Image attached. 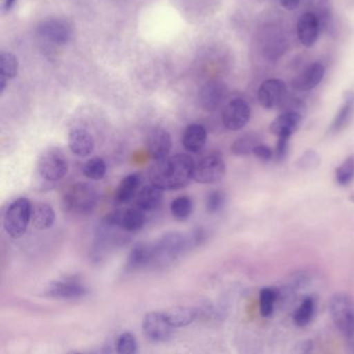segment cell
Returning <instances> with one entry per match:
<instances>
[{
	"label": "cell",
	"mask_w": 354,
	"mask_h": 354,
	"mask_svg": "<svg viewBox=\"0 0 354 354\" xmlns=\"http://www.w3.org/2000/svg\"><path fill=\"white\" fill-rule=\"evenodd\" d=\"M194 159L188 155L167 156L150 167L149 180L162 190L181 189L194 180Z\"/></svg>",
	"instance_id": "1"
},
{
	"label": "cell",
	"mask_w": 354,
	"mask_h": 354,
	"mask_svg": "<svg viewBox=\"0 0 354 354\" xmlns=\"http://www.w3.org/2000/svg\"><path fill=\"white\" fill-rule=\"evenodd\" d=\"M189 248L187 235L180 232L163 234L156 241L152 242V265L165 267L173 264Z\"/></svg>",
	"instance_id": "2"
},
{
	"label": "cell",
	"mask_w": 354,
	"mask_h": 354,
	"mask_svg": "<svg viewBox=\"0 0 354 354\" xmlns=\"http://www.w3.org/2000/svg\"><path fill=\"white\" fill-rule=\"evenodd\" d=\"M99 194L88 183H75L69 186L63 194V209L66 212L88 214L98 204Z\"/></svg>",
	"instance_id": "3"
},
{
	"label": "cell",
	"mask_w": 354,
	"mask_h": 354,
	"mask_svg": "<svg viewBox=\"0 0 354 354\" xmlns=\"http://www.w3.org/2000/svg\"><path fill=\"white\" fill-rule=\"evenodd\" d=\"M32 205L26 198L14 201L7 209L3 217V227L12 238L22 237L32 221Z\"/></svg>",
	"instance_id": "4"
},
{
	"label": "cell",
	"mask_w": 354,
	"mask_h": 354,
	"mask_svg": "<svg viewBox=\"0 0 354 354\" xmlns=\"http://www.w3.org/2000/svg\"><path fill=\"white\" fill-rule=\"evenodd\" d=\"M329 312L335 326L348 339H354V302L345 293H337L329 300Z\"/></svg>",
	"instance_id": "5"
},
{
	"label": "cell",
	"mask_w": 354,
	"mask_h": 354,
	"mask_svg": "<svg viewBox=\"0 0 354 354\" xmlns=\"http://www.w3.org/2000/svg\"><path fill=\"white\" fill-rule=\"evenodd\" d=\"M38 169L41 177L46 181H61L69 171V162L63 151L50 148L41 155Z\"/></svg>",
	"instance_id": "6"
},
{
	"label": "cell",
	"mask_w": 354,
	"mask_h": 354,
	"mask_svg": "<svg viewBox=\"0 0 354 354\" xmlns=\"http://www.w3.org/2000/svg\"><path fill=\"white\" fill-rule=\"evenodd\" d=\"M146 214L138 207L127 209H118L109 213L103 218L102 223L111 227L121 229L125 233H136L145 227Z\"/></svg>",
	"instance_id": "7"
},
{
	"label": "cell",
	"mask_w": 354,
	"mask_h": 354,
	"mask_svg": "<svg viewBox=\"0 0 354 354\" xmlns=\"http://www.w3.org/2000/svg\"><path fill=\"white\" fill-rule=\"evenodd\" d=\"M227 165L217 153L207 155L194 165V180L200 184H214L225 177Z\"/></svg>",
	"instance_id": "8"
},
{
	"label": "cell",
	"mask_w": 354,
	"mask_h": 354,
	"mask_svg": "<svg viewBox=\"0 0 354 354\" xmlns=\"http://www.w3.org/2000/svg\"><path fill=\"white\" fill-rule=\"evenodd\" d=\"M175 327L169 322L165 313L150 312L142 320V330L147 339L155 343L167 342L171 339Z\"/></svg>",
	"instance_id": "9"
},
{
	"label": "cell",
	"mask_w": 354,
	"mask_h": 354,
	"mask_svg": "<svg viewBox=\"0 0 354 354\" xmlns=\"http://www.w3.org/2000/svg\"><path fill=\"white\" fill-rule=\"evenodd\" d=\"M250 107L243 99L236 98L225 104L223 111V124L227 130L237 131L248 125Z\"/></svg>",
	"instance_id": "10"
},
{
	"label": "cell",
	"mask_w": 354,
	"mask_h": 354,
	"mask_svg": "<svg viewBox=\"0 0 354 354\" xmlns=\"http://www.w3.org/2000/svg\"><path fill=\"white\" fill-rule=\"evenodd\" d=\"M287 96V86L279 78L265 80L258 90V101L261 106L272 109L281 106Z\"/></svg>",
	"instance_id": "11"
},
{
	"label": "cell",
	"mask_w": 354,
	"mask_h": 354,
	"mask_svg": "<svg viewBox=\"0 0 354 354\" xmlns=\"http://www.w3.org/2000/svg\"><path fill=\"white\" fill-rule=\"evenodd\" d=\"M88 294V289L77 281H55L49 283L43 292L45 297L53 299L73 300L84 297Z\"/></svg>",
	"instance_id": "12"
},
{
	"label": "cell",
	"mask_w": 354,
	"mask_h": 354,
	"mask_svg": "<svg viewBox=\"0 0 354 354\" xmlns=\"http://www.w3.org/2000/svg\"><path fill=\"white\" fill-rule=\"evenodd\" d=\"M38 32L42 38L53 44L65 45L72 39L71 26L62 19L45 20L39 26Z\"/></svg>",
	"instance_id": "13"
},
{
	"label": "cell",
	"mask_w": 354,
	"mask_h": 354,
	"mask_svg": "<svg viewBox=\"0 0 354 354\" xmlns=\"http://www.w3.org/2000/svg\"><path fill=\"white\" fill-rule=\"evenodd\" d=\"M173 147L171 136L163 128L157 127L151 130L147 136V150L153 160H161L169 156Z\"/></svg>",
	"instance_id": "14"
},
{
	"label": "cell",
	"mask_w": 354,
	"mask_h": 354,
	"mask_svg": "<svg viewBox=\"0 0 354 354\" xmlns=\"http://www.w3.org/2000/svg\"><path fill=\"white\" fill-rule=\"evenodd\" d=\"M320 22L316 14L312 12H306L300 16L297 21V37L299 42L304 46H314L315 43L318 40L319 34H320Z\"/></svg>",
	"instance_id": "15"
},
{
	"label": "cell",
	"mask_w": 354,
	"mask_h": 354,
	"mask_svg": "<svg viewBox=\"0 0 354 354\" xmlns=\"http://www.w3.org/2000/svg\"><path fill=\"white\" fill-rule=\"evenodd\" d=\"M304 115L296 111H281L272 123L269 126L271 133L279 136H289L291 138L301 124Z\"/></svg>",
	"instance_id": "16"
},
{
	"label": "cell",
	"mask_w": 354,
	"mask_h": 354,
	"mask_svg": "<svg viewBox=\"0 0 354 354\" xmlns=\"http://www.w3.org/2000/svg\"><path fill=\"white\" fill-rule=\"evenodd\" d=\"M325 68L321 63H315L306 68L292 82V88L299 92H306L316 88L324 77Z\"/></svg>",
	"instance_id": "17"
},
{
	"label": "cell",
	"mask_w": 354,
	"mask_h": 354,
	"mask_svg": "<svg viewBox=\"0 0 354 354\" xmlns=\"http://www.w3.org/2000/svg\"><path fill=\"white\" fill-rule=\"evenodd\" d=\"M225 97V86L221 82H211L201 88L198 100H200L201 106L205 111H213L221 106Z\"/></svg>",
	"instance_id": "18"
},
{
	"label": "cell",
	"mask_w": 354,
	"mask_h": 354,
	"mask_svg": "<svg viewBox=\"0 0 354 354\" xmlns=\"http://www.w3.org/2000/svg\"><path fill=\"white\" fill-rule=\"evenodd\" d=\"M69 148L76 156H88L94 152V138L84 128H74L69 133Z\"/></svg>",
	"instance_id": "19"
},
{
	"label": "cell",
	"mask_w": 354,
	"mask_h": 354,
	"mask_svg": "<svg viewBox=\"0 0 354 354\" xmlns=\"http://www.w3.org/2000/svg\"><path fill=\"white\" fill-rule=\"evenodd\" d=\"M140 184H142L140 174L133 173L126 176L115 189V196H113L115 204L124 205L131 202L138 196Z\"/></svg>",
	"instance_id": "20"
},
{
	"label": "cell",
	"mask_w": 354,
	"mask_h": 354,
	"mask_svg": "<svg viewBox=\"0 0 354 354\" xmlns=\"http://www.w3.org/2000/svg\"><path fill=\"white\" fill-rule=\"evenodd\" d=\"M207 142V130L200 124H192L184 130L182 145L187 152L200 153Z\"/></svg>",
	"instance_id": "21"
},
{
	"label": "cell",
	"mask_w": 354,
	"mask_h": 354,
	"mask_svg": "<svg viewBox=\"0 0 354 354\" xmlns=\"http://www.w3.org/2000/svg\"><path fill=\"white\" fill-rule=\"evenodd\" d=\"M163 192L157 186L147 185L138 192L136 196V207L142 209L144 212H153L160 208L163 201Z\"/></svg>",
	"instance_id": "22"
},
{
	"label": "cell",
	"mask_w": 354,
	"mask_h": 354,
	"mask_svg": "<svg viewBox=\"0 0 354 354\" xmlns=\"http://www.w3.org/2000/svg\"><path fill=\"white\" fill-rule=\"evenodd\" d=\"M152 242H138L129 252L127 260V269L130 271L140 270L152 265Z\"/></svg>",
	"instance_id": "23"
},
{
	"label": "cell",
	"mask_w": 354,
	"mask_h": 354,
	"mask_svg": "<svg viewBox=\"0 0 354 354\" xmlns=\"http://www.w3.org/2000/svg\"><path fill=\"white\" fill-rule=\"evenodd\" d=\"M354 113V92L348 91L344 94V104L337 111V115L331 123L329 132L333 134L339 133L349 124Z\"/></svg>",
	"instance_id": "24"
},
{
	"label": "cell",
	"mask_w": 354,
	"mask_h": 354,
	"mask_svg": "<svg viewBox=\"0 0 354 354\" xmlns=\"http://www.w3.org/2000/svg\"><path fill=\"white\" fill-rule=\"evenodd\" d=\"M165 313L169 322L175 328H180L192 324L198 318V310L192 306H179L171 308Z\"/></svg>",
	"instance_id": "25"
},
{
	"label": "cell",
	"mask_w": 354,
	"mask_h": 354,
	"mask_svg": "<svg viewBox=\"0 0 354 354\" xmlns=\"http://www.w3.org/2000/svg\"><path fill=\"white\" fill-rule=\"evenodd\" d=\"M57 215L55 209L46 203H39L32 207V225L38 230H48L55 225Z\"/></svg>",
	"instance_id": "26"
},
{
	"label": "cell",
	"mask_w": 354,
	"mask_h": 354,
	"mask_svg": "<svg viewBox=\"0 0 354 354\" xmlns=\"http://www.w3.org/2000/svg\"><path fill=\"white\" fill-rule=\"evenodd\" d=\"M260 144H262V140L258 134H244L232 144L231 152L236 156H250L254 154V149Z\"/></svg>",
	"instance_id": "27"
},
{
	"label": "cell",
	"mask_w": 354,
	"mask_h": 354,
	"mask_svg": "<svg viewBox=\"0 0 354 354\" xmlns=\"http://www.w3.org/2000/svg\"><path fill=\"white\" fill-rule=\"evenodd\" d=\"M194 211V202L187 196H181L175 198L171 204V215L177 221H185L192 216Z\"/></svg>",
	"instance_id": "28"
},
{
	"label": "cell",
	"mask_w": 354,
	"mask_h": 354,
	"mask_svg": "<svg viewBox=\"0 0 354 354\" xmlns=\"http://www.w3.org/2000/svg\"><path fill=\"white\" fill-rule=\"evenodd\" d=\"M315 313L314 298L306 297L302 300L301 304L298 306L297 310L294 313L293 320L297 326L304 327L310 322Z\"/></svg>",
	"instance_id": "29"
},
{
	"label": "cell",
	"mask_w": 354,
	"mask_h": 354,
	"mask_svg": "<svg viewBox=\"0 0 354 354\" xmlns=\"http://www.w3.org/2000/svg\"><path fill=\"white\" fill-rule=\"evenodd\" d=\"M107 167L105 161L100 157H94L84 163L82 167L84 176L88 179L98 181L103 179L106 175Z\"/></svg>",
	"instance_id": "30"
},
{
	"label": "cell",
	"mask_w": 354,
	"mask_h": 354,
	"mask_svg": "<svg viewBox=\"0 0 354 354\" xmlns=\"http://www.w3.org/2000/svg\"><path fill=\"white\" fill-rule=\"evenodd\" d=\"M279 298L277 290L274 288H263L260 291V312L265 318L270 317L274 310L275 302Z\"/></svg>",
	"instance_id": "31"
},
{
	"label": "cell",
	"mask_w": 354,
	"mask_h": 354,
	"mask_svg": "<svg viewBox=\"0 0 354 354\" xmlns=\"http://www.w3.org/2000/svg\"><path fill=\"white\" fill-rule=\"evenodd\" d=\"M335 181L342 186H347L354 180V155L347 157L335 169Z\"/></svg>",
	"instance_id": "32"
},
{
	"label": "cell",
	"mask_w": 354,
	"mask_h": 354,
	"mask_svg": "<svg viewBox=\"0 0 354 354\" xmlns=\"http://www.w3.org/2000/svg\"><path fill=\"white\" fill-rule=\"evenodd\" d=\"M0 62H1L0 75L5 76L8 80H13L18 75L19 62L15 55L10 53H3L0 55Z\"/></svg>",
	"instance_id": "33"
},
{
	"label": "cell",
	"mask_w": 354,
	"mask_h": 354,
	"mask_svg": "<svg viewBox=\"0 0 354 354\" xmlns=\"http://www.w3.org/2000/svg\"><path fill=\"white\" fill-rule=\"evenodd\" d=\"M317 17L320 22V28L329 32L333 28V10L329 0H318L317 3Z\"/></svg>",
	"instance_id": "34"
},
{
	"label": "cell",
	"mask_w": 354,
	"mask_h": 354,
	"mask_svg": "<svg viewBox=\"0 0 354 354\" xmlns=\"http://www.w3.org/2000/svg\"><path fill=\"white\" fill-rule=\"evenodd\" d=\"M321 156L317 151L306 150L302 153L301 156L296 161V167L304 171H310L316 169L320 165Z\"/></svg>",
	"instance_id": "35"
},
{
	"label": "cell",
	"mask_w": 354,
	"mask_h": 354,
	"mask_svg": "<svg viewBox=\"0 0 354 354\" xmlns=\"http://www.w3.org/2000/svg\"><path fill=\"white\" fill-rule=\"evenodd\" d=\"M117 352L121 354H134L138 352V341L131 333H123L118 337L115 343Z\"/></svg>",
	"instance_id": "36"
},
{
	"label": "cell",
	"mask_w": 354,
	"mask_h": 354,
	"mask_svg": "<svg viewBox=\"0 0 354 354\" xmlns=\"http://www.w3.org/2000/svg\"><path fill=\"white\" fill-rule=\"evenodd\" d=\"M225 205V194L221 190L211 192L206 198V209L211 214L223 210Z\"/></svg>",
	"instance_id": "37"
},
{
	"label": "cell",
	"mask_w": 354,
	"mask_h": 354,
	"mask_svg": "<svg viewBox=\"0 0 354 354\" xmlns=\"http://www.w3.org/2000/svg\"><path fill=\"white\" fill-rule=\"evenodd\" d=\"M188 243H189V248H194V246H200L206 241L208 235H207L206 230L203 227H196L194 231L187 235Z\"/></svg>",
	"instance_id": "38"
},
{
	"label": "cell",
	"mask_w": 354,
	"mask_h": 354,
	"mask_svg": "<svg viewBox=\"0 0 354 354\" xmlns=\"http://www.w3.org/2000/svg\"><path fill=\"white\" fill-rule=\"evenodd\" d=\"M289 136H279L277 138V148H275V158L277 160H285L289 150Z\"/></svg>",
	"instance_id": "39"
},
{
	"label": "cell",
	"mask_w": 354,
	"mask_h": 354,
	"mask_svg": "<svg viewBox=\"0 0 354 354\" xmlns=\"http://www.w3.org/2000/svg\"><path fill=\"white\" fill-rule=\"evenodd\" d=\"M254 156L257 157V158L260 159L261 161H269L271 158L273 157V152L272 150H271L270 148H269L267 145L265 144H260L259 146L256 147V149H254Z\"/></svg>",
	"instance_id": "40"
},
{
	"label": "cell",
	"mask_w": 354,
	"mask_h": 354,
	"mask_svg": "<svg viewBox=\"0 0 354 354\" xmlns=\"http://www.w3.org/2000/svg\"><path fill=\"white\" fill-rule=\"evenodd\" d=\"M279 1L283 9L290 12L297 9L298 6H299L300 3V0H279Z\"/></svg>",
	"instance_id": "41"
},
{
	"label": "cell",
	"mask_w": 354,
	"mask_h": 354,
	"mask_svg": "<svg viewBox=\"0 0 354 354\" xmlns=\"http://www.w3.org/2000/svg\"><path fill=\"white\" fill-rule=\"evenodd\" d=\"M17 1L18 0H0V10L3 14L9 13L15 7Z\"/></svg>",
	"instance_id": "42"
},
{
	"label": "cell",
	"mask_w": 354,
	"mask_h": 354,
	"mask_svg": "<svg viewBox=\"0 0 354 354\" xmlns=\"http://www.w3.org/2000/svg\"><path fill=\"white\" fill-rule=\"evenodd\" d=\"M296 348H297L296 351L299 353H308L312 350L313 343L310 341H302L296 346Z\"/></svg>",
	"instance_id": "43"
},
{
	"label": "cell",
	"mask_w": 354,
	"mask_h": 354,
	"mask_svg": "<svg viewBox=\"0 0 354 354\" xmlns=\"http://www.w3.org/2000/svg\"><path fill=\"white\" fill-rule=\"evenodd\" d=\"M349 200L354 203V194L353 196H350Z\"/></svg>",
	"instance_id": "44"
}]
</instances>
